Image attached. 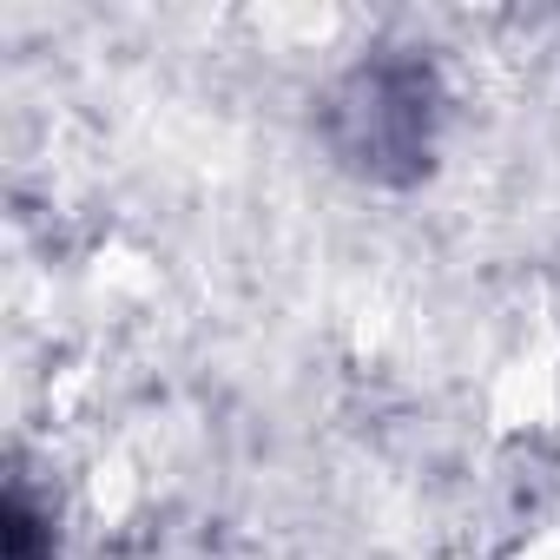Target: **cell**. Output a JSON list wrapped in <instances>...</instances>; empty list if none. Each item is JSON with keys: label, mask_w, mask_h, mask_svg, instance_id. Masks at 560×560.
<instances>
[{"label": "cell", "mask_w": 560, "mask_h": 560, "mask_svg": "<svg viewBox=\"0 0 560 560\" xmlns=\"http://www.w3.org/2000/svg\"><path fill=\"white\" fill-rule=\"evenodd\" d=\"M435 126H442L435 67L409 54H376L350 67L324 100V145L337 152V165L376 185H409L416 172H429Z\"/></svg>", "instance_id": "obj_1"}]
</instances>
